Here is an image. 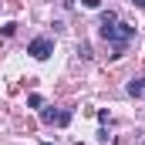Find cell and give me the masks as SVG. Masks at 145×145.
<instances>
[{
  "label": "cell",
  "mask_w": 145,
  "mask_h": 145,
  "mask_svg": "<svg viewBox=\"0 0 145 145\" xmlns=\"http://www.w3.org/2000/svg\"><path fill=\"white\" fill-rule=\"evenodd\" d=\"M14 31H17V24H3V27H0V34H3V37H14Z\"/></svg>",
  "instance_id": "5b68a950"
},
{
  "label": "cell",
  "mask_w": 145,
  "mask_h": 145,
  "mask_svg": "<svg viewBox=\"0 0 145 145\" xmlns=\"http://www.w3.org/2000/svg\"><path fill=\"white\" fill-rule=\"evenodd\" d=\"M84 7H91V10H98V7H101V0H84Z\"/></svg>",
  "instance_id": "52a82bcc"
},
{
  "label": "cell",
  "mask_w": 145,
  "mask_h": 145,
  "mask_svg": "<svg viewBox=\"0 0 145 145\" xmlns=\"http://www.w3.org/2000/svg\"><path fill=\"white\" fill-rule=\"evenodd\" d=\"M40 121H44V125H68V121H71V111L44 108V111H40Z\"/></svg>",
  "instance_id": "3957f363"
},
{
  "label": "cell",
  "mask_w": 145,
  "mask_h": 145,
  "mask_svg": "<svg viewBox=\"0 0 145 145\" xmlns=\"http://www.w3.org/2000/svg\"><path fill=\"white\" fill-rule=\"evenodd\" d=\"M27 54L37 57V61H47V57L54 54V40H51V37H34V40L27 44Z\"/></svg>",
  "instance_id": "7a4b0ae2"
},
{
  "label": "cell",
  "mask_w": 145,
  "mask_h": 145,
  "mask_svg": "<svg viewBox=\"0 0 145 145\" xmlns=\"http://www.w3.org/2000/svg\"><path fill=\"white\" fill-rule=\"evenodd\" d=\"M40 145H54V142H40Z\"/></svg>",
  "instance_id": "9c48e42d"
},
{
  "label": "cell",
  "mask_w": 145,
  "mask_h": 145,
  "mask_svg": "<svg viewBox=\"0 0 145 145\" xmlns=\"http://www.w3.org/2000/svg\"><path fill=\"white\" fill-rule=\"evenodd\" d=\"M101 37H105V40H108L111 47H115V54H111V57H121L125 44H128V40L135 37V27H132V24H125V20H118V24L105 27V31H101Z\"/></svg>",
  "instance_id": "6da1fadb"
},
{
  "label": "cell",
  "mask_w": 145,
  "mask_h": 145,
  "mask_svg": "<svg viewBox=\"0 0 145 145\" xmlns=\"http://www.w3.org/2000/svg\"><path fill=\"white\" fill-rule=\"evenodd\" d=\"M78 145H81V142H78Z\"/></svg>",
  "instance_id": "30bf717a"
},
{
  "label": "cell",
  "mask_w": 145,
  "mask_h": 145,
  "mask_svg": "<svg viewBox=\"0 0 145 145\" xmlns=\"http://www.w3.org/2000/svg\"><path fill=\"white\" fill-rule=\"evenodd\" d=\"M125 91H128L132 98H142L145 95V78H132V81L125 84Z\"/></svg>",
  "instance_id": "277c9868"
},
{
  "label": "cell",
  "mask_w": 145,
  "mask_h": 145,
  "mask_svg": "<svg viewBox=\"0 0 145 145\" xmlns=\"http://www.w3.org/2000/svg\"><path fill=\"white\" fill-rule=\"evenodd\" d=\"M128 3H135V7H145V0H128Z\"/></svg>",
  "instance_id": "ba28073f"
},
{
  "label": "cell",
  "mask_w": 145,
  "mask_h": 145,
  "mask_svg": "<svg viewBox=\"0 0 145 145\" xmlns=\"http://www.w3.org/2000/svg\"><path fill=\"white\" fill-rule=\"evenodd\" d=\"M27 105H31V108H40V105H44V98H40V95H31V98H27Z\"/></svg>",
  "instance_id": "8992f818"
}]
</instances>
